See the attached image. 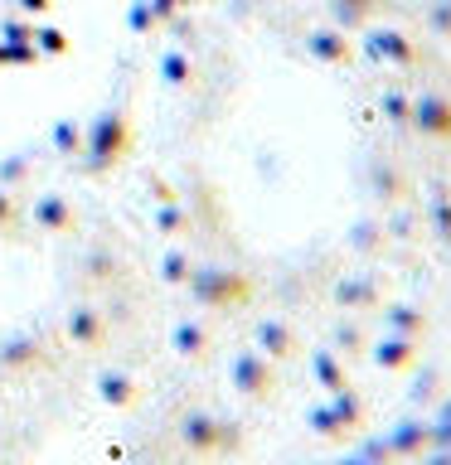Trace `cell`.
Instances as JSON below:
<instances>
[{
  "mask_svg": "<svg viewBox=\"0 0 451 465\" xmlns=\"http://www.w3.org/2000/svg\"><path fill=\"white\" fill-rule=\"evenodd\" d=\"M54 0H0V64H20V58L49 49Z\"/></svg>",
  "mask_w": 451,
  "mask_h": 465,
  "instance_id": "obj_1",
  "label": "cell"
}]
</instances>
